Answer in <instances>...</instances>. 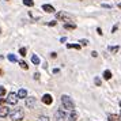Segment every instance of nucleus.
<instances>
[{
	"mask_svg": "<svg viewBox=\"0 0 121 121\" xmlns=\"http://www.w3.org/2000/svg\"><path fill=\"white\" fill-rule=\"evenodd\" d=\"M10 117H11V121H21L25 117V112L22 108H17L10 112Z\"/></svg>",
	"mask_w": 121,
	"mask_h": 121,
	"instance_id": "1",
	"label": "nucleus"
},
{
	"mask_svg": "<svg viewBox=\"0 0 121 121\" xmlns=\"http://www.w3.org/2000/svg\"><path fill=\"white\" fill-rule=\"evenodd\" d=\"M61 104H63V108L68 110H73L75 109V105H73V101H72L68 95H63L61 97Z\"/></svg>",
	"mask_w": 121,
	"mask_h": 121,
	"instance_id": "2",
	"label": "nucleus"
},
{
	"mask_svg": "<svg viewBox=\"0 0 121 121\" xmlns=\"http://www.w3.org/2000/svg\"><path fill=\"white\" fill-rule=\"evenodd\" d=\"M56 18L60 19V21H63V22H67V23L73 21V17H72L71 14H67V12H64V11L57 12V14H56Z\"/></svg>",
	"mask_w": 121,
	"mask_h": 121,
	"instance_id": "3",
	"label": "nucleus"
},
{
	"mask_svg": "<svg viewBox=\"0 0 121 121\" xmlns=\"http://www.w3.org/2000/svg\"><path fill=\"white\" fill-rule=\"evenodd\" d=\"M18 95L15 93H10L8 94V97L6 98V102L7 104H10V105H17L18 104Z\"/></svg>",
	"mask_w": 121,
	"mask_h": 121,
	"instance_id": "4",
	"label": "nucleus"
},
{
	"mask_svg": "<svg viewBox=\"0 0 121 121\" xmlns=\"http://www.w3.org/2000/svg\"><path fill=\"white\" fill-rule=\"evenodd\" d=\"M65 112L63 109H59L57 112H56V114H55V117H56V121H63L64 118H65Z\"/></svg>",
	"mask_w": 121,
	"mask_h": 121,
	"instance_id": "5",
	"label": "nucleus"
},
{
	"mask_svg": "<svg viewBox=\"0 0 121 121\" xmlns=\"http://www.w3.org/2000/svg\"><path fill=\"white\" fill-rule=\"evenodd\" d=\"M10 114V109L7 106H0V118H4Z\"/></svg>",
	"mask_w": 121,
	"mask_h": 121,
	"instance_id": "6",
	"label": "nucleus"
},
{
	"mask_svg": "<svg viewBox=\"0 0 121 121\" xmlns=\"http://www.w3.org/2000/svg\"><path fill=\"white\" fill-rule=\"evenodd\" d=\"M42 102H44L45 105H52V102H53L52 95H50V94H44V97H42Z\"/></svg>",
	"mask_w": 121,
	"mask_h": 121,
	"instance_id": "7",
	"label": "nucleus"
},
{
	"mask_svg": "<svg viewBox=\"0 0 121 121\" xmlns=\"http://www.w3.org/2000/svg\"><path fill=\"white\" fill-rule=\"evenodd\" d=\"M25 99H26V106L30 108V109H33L34 105H35V99H34V98H27V97H26Z\"/></svg>",
	"mask_w": 121,
	"mask_h": 121,
	"instance_id": "8",
	"label": "nucleus"
},
{
	"mask_svg": "<svg viewBox=\"0 0 121 121\" xmlns=\"http://www.w3.org/2000/svg\"><path fill=\"white\" fill-rule=\"evenodd\" d=\"M17 95H18V98H19V99H25L26 97H27V91H26L25 88H21V90L18 91Z\"/></svg>",
	"mask_w": 121,
	"mask_h": 121,
	"instance_id": "9",
	"label": "nucleus"
},
{
	"mask_svg": "<svg viewBox=\"0 0 121 121\" xmlns=\"http://www.w3.org/2000/svg\"><path fill=\"white\" fill-rule=\"evenodd\" d=\"M42 10H44L45 12H48V14L55 12V8H53V6H50V4H44V6H42Z\"/></svg>",
	"mask_w": 121,
	"mask_h": 121,
	"instance_id": "10",
	"label": "nucleus"
},
{
	"mask_svg": "<svg viewBox=\"0 0 121 121\" xmlns=\"http://www.w3.org/2000/svg\"><path fill=\"white\" fill-rule=\"evenodd\" d=\"M102 76H104V79H106V80H110V79H112V72H110L109 69H106V71H104Z\"/></svg>",
	"mask_w": 121,
	"mask_h": 121,
	"instance_id": "11",
	"label": "nucleus"
},
{
	"mask_svg": "<svg viewBox=\"0 0 121 121\" xmlns=\"http://www.w3.org/2000/svg\"><path fill=\"white\" fill-rule=\"evenodd\" d=\"M108 120L109 121H121V118L116 114H108Z\"/></svg>",
	"mask_w": 121,
	"mask_h": 121,
	"instance_id": "12",
	"label": "nucleus"
},
{
	"mask_svg": "<svg viewBox=\"0 0 121 121\" xmlns=\"http://www.w3.org/2000/svg\"><path fill=\"white\" fill-rule=\"evenodd\" d=\"M78 120V113L75 112V110H72L71 114H69V120L68 121H76Z\"/></svg>",
	"mask_w": 121,
	"mask_h": 121,
	"instance_id": "13",
	"label": "nucleus"
},
{
	"mask_svg": "<svg viewBox=\"0 0 121 121\" xmlns=\"http://www.w3.org/2000/svg\"><path fill=\"white\" fill-rule=\"evenodd\" d=\"M64 29H67V30H75L76 29V25L75 23H65L64 25Z\"/></svg>",
	"mask_w": 121,
	"mask_h": 121,
	"instance_id": "14",
	"label": "nucleus"
},
{
	"mask_svg": "<svg viewBox=\"0 0 121 121\" xmlns=\"http://www.w3.org/2000/svg\"><path fill=\"white\" fill-rule=\"evenodd\" d=\"M31 61H33V64H35V65H38L39 64V59L37 55H33L31 56Z\"/></svg>",
	"mask_w": 121,
	"mask_h": 121,
	"instance_id": "15",
	"label": "nucleus"
},
{
	"mask_svg": "<svg viewBox=\"0 0 121 121\" xmlns=\"http://www.w3.org/2000/svg\"><path fill=\"white\" fill-rule=\"evenodd\" d=\"M67 48H69V49H71V48H73V49H80V45H78V44H67Z\"/></svg>",
	"mask_w": 121,
	"mask_h": 121,
	"instance_id": "16",
	"label": "nucleus"
},
{
	"mask_svg": "<svg viewBox=\"0 0 121 121\" xmlns=\"http://www.w3.org/2000/svg\"><path fill=\"white\" fill-rule=\"evenodd\" d=\"M23 4L27 7H33L34 6V1L33 0H23Z\"/></svg>",
	"mask_w": 121,
	"mask_h": 121,
	"instance_id": "17",
	"label": "nucleus"
},
{
	"mask_svg": "<svg viewBox=\"0 0 121 121\" xmlns=\"http://www.w3.org/2000/svg\"><path fill=\"white\" fill-rule=\"evenodd\" d=\"M7 57H8V60L11 61V63H17V61H18V59L15 57V55H8Z\"/></svg>",
	"mask_w": 121,
	"mask_h": 121,
	"instance_id": "18",
	"label": "nucleus"
},
{
	"mask_svg": "<svg viewBox=\"0 0 121 121\" xmlns=\"http://www.w3.org/2000/svg\"><path fill=\"white\" fill-rule=\"evenodd\" d=\"M108 49L112 52V53H116V52H118V49H120V46H109Z\"/></svg>",
	"mask_w": 121,
	"mask_h": 121,
	"instance_id": "19",
	"label": "nucleus"
},
{
	"mask_svg": "<svg viewBox=\"0 0 121 121\" xmlns=\"http://www.w3.org/2000/svg\"><path fill=\"white\" fill-rule=\"evenodd\" d=\"M19 65H21V68H23V69H29V65L25 61H19Z\"/></svg>",
	"mask_w": 121,
	"mask_h": 121,
	"instance_id": "20",
	"label": "nucleus"
},
{
	"mask_svg": "<svg viewBox=\"0 0 121 121\" xmlns=\"http://www.w3.org/2000/svg\"><path fill=\"white\" fill-rule=\"evenodd\" d=\"M37 121H50L49 117H46V116H41V117H38V120Z\"/></svg>",
	"mask_w": 121,
	"mask_h": 121,
	"instance_id": "21",
	"label": "nucleus"
},
{
	"mask_svg": "<svg viewBox=\"0 0 121 121\" xmlns=\"http://www.w3.org/2000/svg\"><path fill=\"white\" fill-rule=\"evenodd\" d=\"M4 95H6V88L0 87V97H4Z\"/></svg>",
	"mask_w": 121,
	"mask_h": 121,
	"instance_id": "22",
	"label": "nucleus"
},
{
	"mask_svg": "<svg viewBox=\"0 0 121 121\" xmlns=\"http://www.w3.org/2000/svg\"><path fill=\"white\" fill-rule=\"evenodd\" d=\"M19 53H21V56H26V48H21Z\"/></svg>",
	"mask_w": 121,
	"mask_h": 121,
	"instance_id": "23",
	"label": "nucleus"
},
{
	"mask_svg": "<svg viewBox=\"0 0 121 121\" xmlns=\"http://www.w3.org/2000/svg\"><path fill=\"white\" fill-rule=\"evenodd\" d=\"M79 42H80L82 45H84V46H86V45H88V41H87V39H80Z\"/></svg>",
	"mask_w": 121,
	"mask_h": 121,
	"instance_id": "24",
	"label": "nucleus"
},
{
	"mask_svg": "<svg viewBox=\"0 0 121 121\" xmlns=\"http://www.w3.org/2000/svg\"><path fill=\"white\" fill-rule=\"evenodd\" d=\"M95 84L97 86H101V79L99 78H95Z\"/></svg>",
	"mask_w": 121,
	"mask_h": 121,
	"instance_id": "25",
	"label": "nucleus"
},
{
	"mask_svg": "<svg viewBox=\"0 0 121 121\" xmlns=\"http://www.w3.org/2000/svg\"><path fill=\"white\" fill-rule=\"evenodd\" d=\"M56 25H57V22H55V21H52V22L48 23V26H56Z\"/></svg>",
	"mask_w": 121,
	"mask_h": 121,
	"instance_id": "26",
	"label": "nucleus"
},
{
	"mask_svg": "<svg viewBox=\"0 0 121 121\" xmlns=\"http://www.w3.org/2000/svg\"><path fill=\"white\" fill-rule=\"evenodd\" d=\"M97 33H98L99 35H102V34H104V33H102V29H101V27H98V29H97Z\"/></svg>",
	"mask_w": 121,
	"mask_h": 121,
	"instance_id": "27",
	"label": "nucleus"
},
{
	"mask_svg": "<svg viewBox=\"0 0 121 121\" xmlns=\"http://www.w3.org/2000/svg\"><path fill=\"white\" fill-rule=\"evenodd\" d=\"M34 79H35V80H38V79H39V73H34Z\"/></svg>",
	"mask_w": 121,
	"mask_h": 121,
	"instance_id": "28",
	"label": "nucleus"
},
{
	"mask_svg": "<svg viewBox=\"0 0 121 121\" xmlns=\"http://www.w3.org/2000/svg\"><path fill=\"white\" fill-rule=\"evenodd\" d=\"M91 56H93V57H97V56H98V53L94 50V52H91Z\"/></svg>",
	"mask_w": 121,
	"mask_h": 121,
	"instance_id": "29",
	"label": "nucleus"
},
{
	"mask_svg": "<svg viewBox=\"0 0 121 121\" xmlns=\"http://www.w3.org/2000/svg\"><path fill=\"white\" fill-rule=\"evenodd\" d=\"M65 41H67L65 37H61V38H60V42H61V44H63V42H65Z\"/></svg>",
	"mask_w": 121,
	"mask_h": 121,
	"instance_id": "30",
	"label": "nucleus"
},
{
	"mask_svg": "<svg viewBox=\"0 0 121 121\" xmlns=\"http://www.w3.org/2000/svg\"><path fill=\"white\" fill-rule=\"evenodd\" d=\"M4 102H6V99H3L1 97H0V106H1V105L4 104Z\"/></svg>",
	"mask_w": 121,
	"mask_h": 121,
	"instance_id": "31",
	"label": "nucleus"
},
{
	"mask_svg": "<svg viewBox=\"0 0 121 121\" xmlns=\"http://www.w3.org/2000/svg\"><path fill=\"white\" fill-rule=\"evenodd\" d=\"M102 7H105V8H110L112 6H110V4H102Z\"/></svg>",
	"mask_w": 121,
	"mask_h": 121,
	"instance_id": "32",
	"label": "nucleus"
},
{
	"mask_svg": "<svg viewBox=\"0 0 121 121\" xmlns=\"http://www.w3.org/2000/svg\"><path fill=\"white\" fill-rule=\"evenodd\" d=\"M116 30H117V25H116V26H113V29H112V33H114Z\"/></svg>",
	"mask_w": 121,
	"mask_h": 121,
	"instance_id": "33",
	"label": "nucleus"
},
{
	"mask_svg": "<svg viewBox=\"0 0 121 121\" xmlns=\"http://www.w3.org/2000/svg\"><path fill=\"white\" fill-rule=\"evenodd\" d=\"M117 7H118V8H121V3H120V4H118V6H117Z\"/></svg>",
	"mask_w": 121,
	"mask_h": 121,
	"instance_id": "34",
	"label": "nucleus"
},
{
	"mask_svg": "<svg viewBox=\"0 0 121 121\" xmlns=\"http://www.w3.org/2000/svg\"><path fill=\"white\" fill-rule=\"evenodd\" d=\"M118 105H120V108H121V101H120V104H118Z\"/></svg>",
	"mask_w": 121,
	"mask_h": 121,
	"instance_id": "35",
	"label": "nucleus"
},
{
	"mask_svg": "<svg viewBox=\"0 0 121 121\" xmlns=\"http://www.w3.org/2000/svg\"><path fill=\"white\" fill-rule=\"evenodd\" d=\"M1 73H3V72H1V69H0V75H1Z\"/></svg>",
	"mask_w": 121,
	"mask_h": 121,
	"instance_id": "36",
	"label": "nucleus"
},
{
	"mask_svg": "<svg viewBox=\"0 0 121 121\" xmlns=\"http://www.w3.org/2000/svg\"><path fill=\"white\" fill-rule=\"evenodd\" d=\"M120 118H121V112H120Z\"/></svg>",
	"mask_w": 121,
	"mask_h": 121,
	"instance_id": "37",
	"label": "nucleus"
},
{
	"mask_svg": "<svg viewBox=\"0 0 121 121\" xmlns=\"http://www.w3.org/2000/svg\"><path fill=\"white\" fill-rule=\"evenodd\" d=\"M0 33H1V29H0Z\"/></svg>",
	"mask_w": 121,
	"mask_h": 121,
	"instance_id": "38",
	"label": "nucleus"
}]
</instances>
